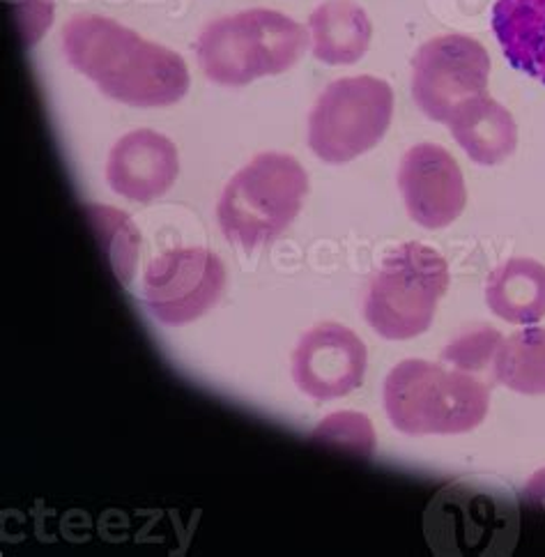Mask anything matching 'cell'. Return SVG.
Returning <instances> with one entry per match:
<instances>
[{"instance_id": "obj_14", "label": "cell", "mask_w": 545, "mask_h": 557, "mask_svg": "<svg viewBox=\"0 0 545 557\" xmlns=\"http://www.w3.org/2000/svg\"><path fill=\"white\" fill-rule=\"evenodd\" d=\"M313 55L327 65H352L371 47L373 24L355 0H327L309 16Z\"/></svg>"}, {"instance_id": "obj_7", "label": "cell", "mask_w": 545, "mask_h": 557, "mask_svg": "<svg viewBox=\"0 0 545 557\" xmlns=\"http://www.w3.org/2000/svg\"><path fill=\"white\" fill-rule=\"evenodd\" d=\"M394 117V90L375 76L336 78L309 115V146L327 164H346L373 150Z\"/></svg>"}, {"instance_id": "obj_3", "label": "cell", "mask_w": 545, "mask_h": 557, "mask_svg": "<svg viewBox=\"0 0 545 557\" xmlns=\"http://www.w3.org/2000/svg\"><path fill=\"white\" fill-rule=\"evenodd\" d=\"M382 399L389 422L400 433L460 435L486 420L491 389L474 373L426 360H402L389 371Z\"/></svg>"}, {"instance_id": "obj_1", "label": "cell", "mask_w": 545, "mask_h": 557, "mask_svg": "<svg viewBox=\"0 0 545 557\" xmlns=\"http://www.w3.org/2000/svg\"><path fill=\"white\" fill-rule=\"evenodd\" d=\"M70 65L107 97L138 109L177 104L189 90L182 55L99 14H76L63 28Z\"/></svg>"}, {"instance_id": "obj_5", "label": "cell", "mask_w": 545, "mask_h": 557, "mask_svg": "<svg viewBox=\"0 0 545 557\" xmlns=\"http://www.w3.org/2000/svg\"><path fill=\"white\" fill-rule=\"evenodd\" d=\"M423 534L435 555H509L520 534V511L511 491L486 480L451 482L435 493Z\"/></svg>"}, {"instance_id": "obj_2", "label": "cell", "mask_w": 545, "mask_h": 557, "mask_svg": "<svg viewBox=\"0 0 545 557\" xmlns=\"http://www.w3.org/2000/svg\"><path fill=\"white\" fill-rule=\"evenodd\" d=\"M307 47L309 33L295 18L253 8L210 22L198 35L196 55L210 82L239 88L290 70Z\"/></svg>"}, {"instance_id": "obj_6", "label": "cell", "mask_w": 545, "mask_h": 557, "mask_svg": "<svg viewBox=\"0 0 545 557\" xmlns=\"http://www.w3.org/2000/svg\"><path fill=\"white\" fill-rule=\"evenodd\" d=\"M447 288V261L426 245L406 243L389 251L373 274L363 300V318L382 339H414L433 325Z\"/></svg>"}, {"instance_id": "obj_4", "label": "cell", "mask_w": 545, "mask_h": 557, "mask_svg": "<svg viewBox=\"0 0 545 557\" xmlns=\"http://www.w3.org/2000/svg\"><path fill=\"white\" fill-rule=\"evenodd\" d=\"M309 175L284 152L256 154L221 194L216 219L226 240L253 251L284 233L305 206Z\"/></svg>"}, {"instance_id": "obj_10", "label": "cell", "mask_w": 545, "mask_h": 557, "mask_svg": "<svg viewBox=\"0 0 545 557\" xmlns=\"http://www.w3.org/2000/svg\"><path fill=\"white\" fill-rule=\"evenodd\" d=\"M369 352L359 336L338 323H320L293 352V381L315 401H332L361 387Z\"/></svg>"}, {"instance_id": "obj_9", "label": "cell", "mask_w": 545, "mask_h": 557, "mask_svg": "<svg viewBox=\"0 0 545 557\" xmlns=\"http://www.w3.org/2000/svg\"><path fill=\"white\" fill-rule=\"evenodd\" d=\"M226 268L208 249H171L146 268L144 302L159 323L182 327L206 315L224 295Z\"/></svg>"}, {"instance_id": "obj_19", "label": "cell", "mask_w": 545, "mask_h": 557, "mask_svg": "<svg viewBox=\"0 0 545 557\" xmlns=\"http://www.w3.org/2000/svg\"><path fill=\"white\" fill-rule=\"evenodd\" d=\"M504 336L488 325H479L458 334L456 339L442 350V360L468 373H483L493 369L495 357L501 348Z\"/></svg>"}, {"instance_id": "obj_18", "label": "cell", "mask_w": 545, "mask_h": 557, "mask_svg": "<svg viewBox=\"0 0 545 557\" xmlns=\"http://www.w3.org/2000/svg\"><path fill=\"white\" fill-rule=\"evenodd\" d=\"M84 212L90 219V228L97 237V245L111 263L117 282L129 284L136 274L140 251V233L132 222V216L123 210L95 203H88Z\"/></svg>"}, {"instance_id": "obj_8", "label": "cell", "mask_w": 545, "mask_h": 557, "mask_svg": "<svg viewBox=\"0 0 545 557\" xmlns=\"http://www.w3.org/2000/svg\"><path fill=\"white\" fill-rule=\"evenodd\" d=\"M488 82L491 55L470 35L433 37L412 58V97L435 123H449L462 102L486 95Z\"/></svg>"}, {"instance_id": "obj_17", "label": "cell", "mask_w": 545, "mask_h": 557, "mask_svg": "<svg viewBox=\"0 0 545 557\" xmlns=\"http://www.w3.org/2000/svg\"><path fill=\"white\" fill-rule=\"evenodd\" d=\"M493 375L518 394H545V327H528L504 339Z\"/></svg>"}, {"instance_id": "obj_20", "label": "cell", "mask_w": 545, "mask_h": 557, "mask_svg": "<svg viewBox=\"0 0 545 557\" xmlns=\"http://www.w3.org/2000/svg\"><path fill=\"white\" fill-rule=\"evenodd\" d=\"M315 441L350 449L361 456H371L375 449V431L367 414L336 412L313 431Z\"/></svg>"}, {"instance_id": "obj_12", "label": "cell", "mask_w": 545, "mask_h": 557, "mask_svg": "<svg viewBox=\"0 0 545 557\" xmlns=\"http://www.w3.org/2000/svg\"><path fill=\"white\" fill-rule=\"evenodd\" d=\"M179 175L177 148L164 134L134 129L111 148L107 181L115 194L136 203L164 196Z\"/></svg>"}, {"instance_id": "obj_21", "label": "cell", "mask_w": 545, "mask_h": 557, "mask_svg": "<svg viewBox=\"0 0 545 557\" xmlns=\"http://www.w3.org/2000/svg\"><path fill=\"white\" fill-rule=\"evenodd\" d=\"M524 495H528V500L545 511V468L538 470L532 480L524 486Z\"/></svg>"}, {"instance_id": "obj_15", "label": "cell", "mask_w": 545, "mask_h": 557, "mask_svg": "<svg viewBox=\"0 0 545 557\" xmlns=\"http://www.w3.org/2000/svg\"><path fill=\"white\" fill-rule=\"evenodd\" d=\"M493 33L511 67L545 84V0H497Z\"/></svg>"}, {"instance_id": "obj_16", "label": "cell", "mask_w": 545, "mask_h": 557, "mask_svg": "<svg viewBox=\"0 0 545 557\" xmlns=\"http://www.w3.org/2000/svg\"><path fill=\"white\" fill-rule=\"evenodd\" d=\"M486 305L511 325H534L545 315V265L534 258H509L486 282Z\"/></svg>"}, {"instance_id": "obj_11", "label": "cell", "mask_w": 545, "mask_h": 557, "mask_svg": "<svg viewBox=\"0 0 545 557\" xmlns=\"http://www.w3.org/2000/svg\"><path fill=\"white\" fill-rule=\"evenodd\" d=\"M398 189L412 222L429 231L451 226L468 203L458 162L437 144H417L402 154Z\"/></svg>"}, {"instance_id": "obj_13", "label": "cell", "mask_w": 545, "mask_h": 557, "mask_svg": "<svg viewBox=\"0 0 545 557\" xmlns=\"http://www.w3.org/2000/svg\"><path fill=\"white\" fill-rule=\"evenodd\" d=\"M447 125L456 144L481 166H495L516 152L518 125L513 115L488 95L462 102Z\"/></svg>"}]
</instances>
